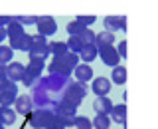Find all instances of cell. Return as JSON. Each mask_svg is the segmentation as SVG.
Returning a JSON list of instances; mask_svg holds the SVG:
<instances>
[{"label":"cell","mask_w":158,"mask_h":129,"mask_svg":"<svg viewBox=\"0 0 158 129\" xmlns=\"http://www.w3.org/2000/svg\"><path fill=\"white\" fill-rule=\"evenodd\" d=\"M87 96V83L85 82H77V79H69L67 86L63 87V99L69 101L71 105L79 107L83 101V97Z\"/></svg>","instance_id":"1"},{"label":"cell","mask_w":158,"mask_h":129,"mask_svg":"<svg viewBox=\"0 0 158 129\" xmlns=\"http://www.w3.org/2000/svg\"><path fill=\"white\" fill-rule=\"evenodd\" d=\"M44 69H46V60L32 58V60L28 62L26 72H24V76H22V79H20V82H22L26 87H32L34 83H36L38 79L44 76Z\"/></svg>","instance_id":"2"},{"label":"cell","mask_w":158,"mask_h":129,"mask_svg":"<svg viewBox=\"0 0 158 129\" xmlns=\"http://www.w3.org/2000/svg\"><path fill=\"white\" fill-rule=\"evenodd\" d=\"M53 111L57 113L59 117L63 119V123H65V127H73L75 125V115H77V107L71 105L69 101H65V99H57L56 105H53Z\"/></svg>","instance_id":"3"},{"label":"cell","mask_w":158,"mask_h":129,"mask_svg":"<svg viewBox=\"0 0 158 129\" xmlns=\"http://www.w3.org/2000/svg\"><path fill=\"white\" fill-rule=\"evenodd\" d=\"M52 113H53V109H38V107H34L26 117H28V123L34 129H44L46 123H48V119L52 117Z\"/></svg>","instance_id":"4"},{"label":"cell","mask_w":158,"mask_h":129,"mask_svg":"<svg viewBox=\"0 0 158 129\" xmlns=\"http://www.w3.org/2000/svg\"><path fill=\"white\" fill-rule=\"evenodd\" d=\"M48 72L49 73H61V76H67V78L73 76V68L67 64V60L63 56H53L52 62L48 64Z\"/></svg>","instance_id":"5"},{"label":"cell","mask_w":158,"mask_h":129,"mask_svg":"<svg viewBox=\"0 0 158 129\" xmlns=\"http://www.w3.org/2000/svg\"><path fill=\"white\" fill-rule=\"evenodd\" d=\"M99 48V58L103 60V64L109 68H115L118 66V62H121V56H118V52H117V48H115V44H109V46H97Z\"/></svg>","instance_id":"6"},{"label":"cell","mask_w":158,"mask_h":129,"mask_svg":"<svg viewBox=\"0 0 158 129\" xmlns=\"http://www.w3.org/2000/svg\"><path fill=\"white\" fill-rule=\"evenodd\" d=\"M32 105L38 107V109H53L57 99L52 97V93L49 91H32Z\"/></svg>","instance_id":"7"},{"label":"cell","mask_w":158,"mask_h":129,"mask_svg":"<svg viewBox=\"0 0 158 129\" xmlns=\"http://www.w3.org/2000/svg\"><path fill=\"white\" fill-rule=\"evenodd\" d=\"M36 28H38V34L42 36H53L57 32V22L56 18L52 16H38V22H36Z\"/></svg>","instance_id":"8"},{"label":"cell","mask_w":158,"mask_h":129,"mask_svg":"<svg viewBox=\"0 0 158 129\" xmlns=\"http://www.w3.org/2000/svg\"><path fill=\"white\" fill-rule=\"evenodd\" d=\"M6 78L8 79H12V82H20L22 79V76H24V72H26V66H24L22 62H8L6 66Z\"/></svg>","instance_id":"9"},{"label":"cell","mask_w":158,"mask_h":129,"mask_svg":"<svg viewBox=\"0 0 158 129\" xmlns=\"http://www.w3.org/2000/svg\"><path fill=\"white\" fill-rule=\"evenodd\" d=\"M73 78L77 79V82H93V68L89 66V64L85 62H81V64H77L75 68H73Z\"/></svg>","instance_id":"10"},{"label":"cell","mask_w":158,"mask_h":129,"mask_svg":"<svg viewBox=\"0 0 158 129\" xmlns=\"http://www.w3.org/2000/svg\"><path fill=\"white\" fill-rule=\"evenodd\" d=\"M28 58H38V60H48V56H52V50H49V44H32L28 50Z\"/></svg>","instance_id":"11"},{"label":"cell","mask_w":158,"mask_h":129,"mask_svg":"<svg viewBox=\"0 0 158 129\" xmlns=\"http://www.w3.org/2000/svg\"><path fill=\"white\" fill-rule=\"evenodd\" d=\"M91 89H93L95 96H109V93H111V79L99 76V78H95V82L91 83Z\"/></svg>","instance_id":"12"},{"label":"cell","mask_w":158,"mask_h":129,"mask_svg":"<svg viewBox=\"0 0 158 129\" xmlns=\"http://www.w3.org/2000/svg\"><path fill=\"white\" fill-rule=\"evenodd\" d=\"M14 107H16V113L18 115H28L30 111L34 109L32 105V97L30 96H16V101H14Z\"/></svg>","instance_id":"13"},{"label":"cell","mask_w":158,"mask_h":129,"mask_svg":"<svg viewBox=\"0 0 158 129\" xmlns=\"http://www.w3.org/2000/svg\"><path fill=\"white\" fill-rule=\"evenodd\" d=\"M97 56H99L97 44H83V48L79 50V60H81V62H85V64H91Z\"/></svg>","instance_id":"14"},{"label":"cell","mask_w":158,"mask_h":129,"mask_svg":"<svg viewBox=\"0 0 158 129\" xmlns=\"http://www.w3.org/2000/svg\"><path fill=\"white\" fill-rule=\"evenodd\" d=\"M111 121L121 123V125H127V103L113 105V109H111Z\"/></svg>","instance_id":"15"},{"label":"cell","mask_w":158,"mask_h":129,"mask_svg":"<svg viewBox=\"0 0 158 129\" xmlns=\"http://www.w3.org/2000/svg\"><path fill=\"white\" fill-rule=\"evenodd\" d=\"M113 105L115 103L111 101V97H107V96H97V99H95V103H93V107H95V111L97 113H111V109H113Z\"/></svg>","instance_id":"16"},{"label":"cell","mask_w":158,"mask_h":129,"mask_svg":"<svg viewBox=\"0 0 158 129\" xmlns=\"http://www.w3.org/2000/svg\"><path fill=\"white\" fill-rule=\"evenodd\" d=\"M6 34H8V40L10 42H14V40H18L20 36H24V26L22 24H18L16 20H14V16H12V20H10V24L6 26Z\"/></svg>","instance_id":"17"},{"label":"cell","mask_w":158,"mask_h":129,"mask_svg":"<svg viewBox=\"0 0 158 129\" xmlns=\"http://www.w3.org/2000/svg\"><path fill=\"white\" fill-rule=\"evenodd\" d=\"M18 119V113L14 107H4L0 105V121L4 123V125H12V123H16Z\"/></svg>","instance_id":"18"},{"label":"cell","mask_w":158,"mask_h":129,"mask_svg":"<svg viewBox=\"0 0 158 129\" xmlns=\"http://www.w3.org/2000/svg\"><path fill=\"white\" fill-rule=\"evenodd\" d=\"M111 82L115 83V86H123V83H127V68L125 66H115V68H113Z\"/></svg>","instance_id":"19"},{"label":"cell","mask_w":158,"mask_h":129,"mask_svg":"<svg viewBox=\"0 0 158 129\" xmlns=\"http://www.w3.org/2000/svg\"><path fill=\"white\" fill-rule=\"evenodd\" d=\"M10 46H12V50H18V52H28V50H30V46H32V40H30V34H24V36H20L18 40L10 42Z\"/></svg>","instance_id":"20"},{"label":"cell","mask_w":158,"mask_h":129,"mask_svg":"<svg viewBox=\"0 0 158 129\" xmlns=\"http://www.w3.org/2000/svg\"><path fill=\"white\" fill-rule=\"evenodd\" d=\"M93 121V129H109L111 127V115H107V113H97L95 119H91Z\"/></svg>","instance_id":"21"},{"label":"cell","mask_w":158,"mask_h":129,"mask_svg":"<svg viewBox=\"0 0 158 129\" xmlns=\"http://www.w3.org/2000/svg\"><path fill=\"white\" fill-rule=\"evenodd\" d=\"M95 44H97V46H109V44H115V34L103 30V32H99L95 36Z\"/></svg>","instance_id":"22"},{"label":"cell","mask_w":158,"mask_h":129,"mask_svg":"<svg viewBox=\"0 0 158 129\" xmlns=\"http://www.w3.org/2000/svg\"><path fill=\"white\" fill-rule=\"evenodd\" d=\"M12 58H14V50L12 46H6V44H0V64H4L6 66L8 62H12Z\"/></svg>","instance_id":"23"},{"label":"cell","mask_w":158,"mask_h":129,"mask_svg":"<svg viewBox=\"0 0 158 129\" xmlns=\"http://www.w3.org/2000/svg\"><path fill=\"white\" fill-rule=\"evenodd\" d=\"M44 129H67V127H65V123H63V119L59 117L56 111H53L52 117L48 119V123H46V127H44Z\"/></svg>","instance_id":"24"},{"label":"cell","mask_w":158,"mask_h":129,"mask_svg":"<svg viewBox=\"0 0 158 129\" xmlns=\"http://www.w3.org/2000/svg\"><path fill=\"white\" fill-rule=\"evenodd\" d=\"M49 50H52V56H63L65 52H69L67 42H49Z\"/></svg>","instance_id":"25"},{"label":"cell","mask_w":158,"mask_h":129,"mask_svg":"<svg viewBox=\"0 0 158 129\" xmlns=\"http://www.w3.org/2000/svg\"><path fill=\"white\" fill-rule=\"evenodd\" d=\"M103 26H105L107 32H118V16H105L103 20Z\"/></svg>","instance_id":"26"},{"label":"cell","mask_w":158,"mask_h":129,"mask_svg":"<svg viewBox=\"0 0 158 129\" xmlns=\"http://www.w3.org/2000/svg\"><path fill=\"white\" fill-rule=\"evenodd\" d=\"M77 129H93V121L85 115H75V125Z\"/></svg>","instance_id":"27"},{"label":"cell","mask_w":158,"mask_h":129,"mask_svg":"<svg viewBox=\"0 0 158 129\" xmlns=\"http://www.w3.org/2000/svg\"><path fill=\"white\" fill-rule=\"evenodd\" d=\"M65 42H67L69 52H75V54H79V50L83 48V42H81V40H79L77 36H69V38L65 40Z\"/></svg>","instance_id":"28"},{"label":"cell","mask_w":158,"mask_h":129,"mask_svg":"<svg viewBox=\"0 0 158 129\" xmlns=\"http://www.w3.org/2000/svg\"><path fill=\"white\" fill-rule=\"evenodd\" d=\"M65 28H67V34H69V36H79V34L85 30V26H81L77 20H71V22H69Z\"/></svg>","instance_id":"29"},{"label":"cell","mask_w":158,"mask_h":129,"mask_svg":"<svg viewBox=\"0 0 158 129\" xmlns=\"http://www.w3.org/2000/svg\"><path fill=\"white\" fill-rule=\"evenodd\" d=\"M95 36H97V34L95 32H93V30L91 28H85V30H83V32L81 34H79V40H81V42L83 44H95Z\"/></svg>","instance_id":"30"},{"label":"cell","mask_w":158,"mask_h":129,"mask_svg":"<svg viewBox=\"0 0 158 129\" xmlns=\"http://www.w3.org/2000/svg\"><path fill=\"white\" fill-rule=\"evenodd\" d=\"M14 101H16V96H12V93H6V91H0V105L12 107Z\"/></svg>","instance_id":"31"},{"label":"cell","mask_w":158,"mask_h":129,"mask_svg":"<svg viewBox=\"0 0 158 129\" xmlns=\"http://www.w3.org/2000/svg\"><path fill=\"white\" fill-rule=\"evenodd\" d=\"M14 20H16L18 24H22V26H30V24H34V26H36L38 16H14Z\"/></svg>","instance_id":"32"},{"label":"cell","mask_w":158,"mask_h":129,"mask_svg":"<svg viewBox=\"0 0 158 129\" xmlns=\"http://www.w3.org/2000/svg\"><path fill=\"white\" fill-rule=\"evenodd\" d=\"M75 20L79 24H81V26H85V28H89L91 26V24H95V16H93V14H87V16H75Z\"/></svg>","instance_id":"33"},{"label":"cell","mask_w":158,"mask_h":129,"mask_svg":"<svg viewBox=\"0 0 158 129\" xmlns=\"http://www.w3.org/2000/svg\"><path fill=\"white\" fill-rule=\"evenodd\" d=\"M0 91H6V93H12V96H18V83L12 82V79H8L6 83H4V87L0 89Z\"/></svg>","instance_id":"34"},{"label":"cell","mask_w":158,"mask_h":129,"mask_svg":"<svg viewBox=\"0 0 158 129\" xmlns=\"http://www.w3.org/2000/svg\"><path fill=\"white\" fill-rule=\"evenodd\" d=\"M115 48H117V52H118V56H121V60H123V58L127 60V54H128V52H127V40H121V42H118Z\"/></svg>","instance_id":"35"},{"label":"cell","mask_w":158,"mask_h":129,"mask_svg":"<svg viewBox=\"0 0 158 129\" xmlns=\"http://www.w3.org/2000/svg\"><path fill=\"white\" fill-rule=\"evenodd\" d=\"M30 40H32V44H48V38L42 34H34V36H30Z\"/></svg>","instance_id":"36"},{"label":"cell","mask_w":158,"mask_h":129,"mask_svg":"<svg viewBox=\"0 0 158 129\" xmlns=\"http://www.w3.org/2000/svg\"><path fill=\"white\" fill-rule=\"evenodd\" d=\"M8 82V78H6V68H4V64H0V89L4 87V83Z\"/></svg>","instance_id":"37"},{"label":"cell","mask_w":158,"mask_h":129,"mask_svg":"<svg viewBox=\"0 0 158 129\" xmlns=\"http://www.w3.org/2000/svg\"><path fill=\"white\" fill-rule=\"evenodd\" d=\"M127 28H128L127 16H118V30H121V32H127Z\"/></svg>","instance_id":"38"},{"label":"cell","mask_w":158,"mask_h":129,"mask_svg":"<svg viewBox=\"0 0 158 129\" xmlns=\"http://www.w3.org/2000/svg\"><path fill=\"white\" fill-rule=\"evenodd\" d=\"M10 20H12V16H0V26L6 28L8 24H10Z\"/></svg>","instance_id":"39"},{"label":"cell","mask_w":158,"mask_h":129,"mask_svg":"<svg viewBox=\"0 0 158 129\" xmlns=\"http://www.w3.org/2000/svg\"><path fill=\"white\" fill-rule=\"evenodd\" d=\"M8 38V34H6V28H2L0 26V44H4V40Z\"/></svg>","instance_id":"40"},{"label":"cell","mask_w":158,"mask_h":129,"mask_svg":"<svg viewBox=\"0 0 158 129\" xmlns=\"http://www.w3.org/2000/svg\"><path fill=\"white\" fill-rule=\"evenodd\" d=\"M4 127H6V125H4V123H2V121H0V129H4Z\"/></svg>","instance_id":"41"}]
</instances>
